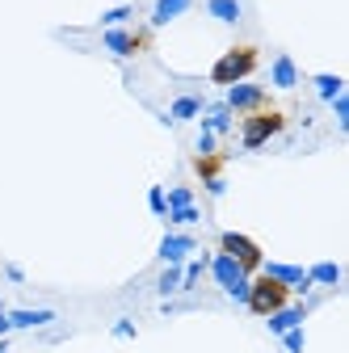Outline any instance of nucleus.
<instances>
[{
    "label": "nucleus",
    "mask_w": 349,
    "mask_h": 353,
    "mask_svg": "<svg viewBox=\"0 0 349 353\" xmlns=\"http://www.w3.org/2000/svg\"><path fill=\"white\" fill-rule=\"evenodd\" d=\"M261 63V47L257 42H236V47H228L219 59H215L210 68V84H219V88H232L240 80H248Z\"/></svg>",
    "instance_id": "1"
},
{
    "label": "nucleus",
    "mask_w": 349,
    "mask_h": 353,
    "mask_svg": "<svg viewBox=\"0 0 349 353\" xmlns=\"http://www.w3.org/2000/svg\"><path fill=\"white\" fill-rule=\"evenodd\" d=\"M290 126V118L278 110V105H266V110H252L240 118V148L244 152H257V148H266L274 135H282V130Z\"/></svg>",
    "instance_id": "2"
},
{
    "label": "nucleus",
    "mask_w": 349,
    "mask_h": 353,
    "mask_svg": "<svg viewBox=\"0 0 349 353\" xmlns=\"http://www.w3.org/2000/svg\"><path fill=\"white\" fill-rule=\"evenodd\" d=\"M295 299V290L286 286V282H278V278H270L266 270H261L257 278H248V299H244V307L252 316H274L278 307H286Z\"/></svg>",
    "instance_id": "3"
},
{
    "label": "nucleus",
    "mask_w": 349,
    "mask_h": 353,
    "mask_svg": "<svg viewBox=\"0 0 349 353\" xmlns=\"http://www.w3.org/2000/svg\"><path fill=\"white\" fill-rule=\"evenodd\" d=\"M106 51H114L118 59H135V55H148L152 51V30L148 26H110L101 34Z\"/></svg>",
    "instance_id": "4"
},
{
    "label": "nucleus",
    "mask_w": 349,
    "mask_h": 353,
    "mask_svg": "<svg viewBox=\"0 0 349 353\" xmlns=\"http://www.w3.org/2000/svg\"><path fill=\"white\" fill-rule=\"evenodd\" d=\"M219 252H223V256H232L248 278L261 270V265H266V252H261V244H257V240H248L244 232H223V236H219Z\"/></svg>",
    "instance_id": "5"
},
{
    "label": "nucleus",
    "mask_w": 349,
    "mask_h": 353,
    "mask_svg": "<svg viewBox=\"0 0 349 353\" xmlns=\"http://www.w3.org/2000/svg\"><path fill=\"white\" fill-rule=\"evenodd\" d=\"M210 274H215V282H219L236 303H244L248 299V274L240 270V265L232 261V256H223V252H215L210 256Z\"/></svg>",
    "instance_id": "6"
},
{
    "label": "nucleus",
    "mask_w": 349,
    "mask_h": 353,
    "mask_svg": "<svg viewBox=\"0 0 349 353\" xmlns=\"http://www.w3.org/2000/svg\"><path fill=\"white\" fill-rule=\"evenodd\" d=\"M232 114H252V110H266V105H274L270 101V93H266V88H257V84H248V80H240V84H232L228 88V101H223Z\"/></svg>",
    "instance_id": "7"
},
{
    "label": "nucleus",
    "mask_w": 349,
    "mask_h": 353,
    "mask_svg": "<svg viewBox=\"0 0 349 353\" xmlns=\"http://www.w3.org/2000/svg\"><path fill=\"white\" fill-rule=\"evenodd\" d=\"M223 164H228V156H223V152H206V156H198V160H194V172L206 181V190H210V194H223V176H219V172H223Z\"/></svg>",
    "instance_id": "8"
},
{
    "label": "nucleus",
    "mask_w": 349,
    "mask_h": 353,
    "mask_svg": "<svg viewBox=\"0 0 349 353\" xmlns=\"http://www.w3.org/2000/svg\"><path fill=\"white\" fill-rule=\"evenodd\" d=\"M190 252H194V236L168 232V236L160 240V261H164V265H181V261H186Z\"/></svg>",
    "instance_id": "9"
},
{
    "label": "nucleus",
    "mask_w": 349,
    "mask_h": 353,
    "mask_svg": "<svg viewBox=\"0 0 349 353\" xmlns=\"http://www.w3.org/2000/svg\"><path fill=\"white\" fill-rule=\"evenodd\" d=\"M270 320V332H286V328H295V324H303L308 320V303H286V307H278L274 316H266Z\"/></svg>",
    "instance_id": "10"
},
{
    "label": "nucleus",
    "mask_w": 349,
    "mask_h": 353,
    "mask_svg": "<svg viewBox=\"0 0 349 353\" xmlns=\"http://www.w3.org/2000/svg\"><path fill=\"white\" fill-rule=\"evenodd\" d=\"M236 122V114L219 101V105H202V130H210V135H228Z\"/></svg>",
    "instance_id": "11"
},
{
    "label": "nucleus",
    "mask_w": 349,
    "mask_h": 353,
    "mask_svg": "<svg viewBox=\"0 0 349 353\" xmlns=\"http://www.w3.org/2000/svg\"><path fill=\"white\" fill-rule=\"evenodd\" d=\"M190 9H194V0H156V9H152V30L168 26L172 17H181V13H190Z\"/></svg>",
    "instance_id": "12"
},
{
    "label": "nucleus",
    "mask_w": 349,
    "mask_h": 353,
    "mask_svg": "<svg viewBox=\"0 0 349 353\" xmlns=\"http://www.w3.org/2000/svg\"><path fill=\"white\" fill-rule=\"evenodd\" d=\"M206 13L215 21H223V26H240V17H244L240 0H206Z\"/></svg>",
    "instance_id": "13"
},
{
    "label": "nucleus",
    "mask_w": 349,
    "mask_h": 353,
    "mask_svg": "<svg viewBox=\"0 0 349 353\" xmlns=\"http://www.w3.org/2000/svg\"><path fill=\"white\" fill-rule=\"evenodd\" d=\"M202 105H206L202 97L186 93V97H177V101H172V110H168V114H172V122H190V118H198V114H202Z\"/></svg>",
    "instance_id": "14"
},
{
    "label": "nucleus",
    "mask_w": 349,
    "mask_h": 353,
    "mask_svg": "<svg viewBox=\"0 0 349 353\" xmlns=\"http://www.w3.org/2000/svg\"><path fill=\"white\" fill-rule=\"evenodd\" d=\"M274 84L278 88H295L299 84V68L290 63V55H278L274 59Z\"/></svg>",
    "instance_id": "15"
},
{
    "label": "nucleus",
    "mask_w": 349,
    "mask_h": 353,
    "mask_svg": "<svg viewBox=\"0 0 349 353\" xmlns=\"http://www.w3.org/2000/svg\"><path fill=\"white\" fill-rule=\"evenodd\" d=\"M5 316H9V328H38L55 320L51 312H5Z\"/></svg>",
    "instance_id": "16"
},
{
    "label": "nucleus",
    "mask_w": 349,
    "mask_h": 353,
    "mask_svg": "<svg viewBox=\"0 0 349 353\" xmlns=\"http://www.w3.org/2000/svg\"><path fill=\"white\" fill-rule=\"evenodd\" d=\"M308 282H324V286H337V282H341V265H332V261L316 265V270H308Z\"/></svg>",
    "instance_id": "17"
},
{
    "label": "nucleus",
    "mask_w": 349,
    "mask_h": 353,
    "mask_svg": "<svg viewBox=\"0 0 349 353\" xmlns=\"http://www.w3.org/2000/svg\"><path fill=\"white\" fill-rule=\"evenodd\" d=\"M316 93H320L324 101H332V97L345 93V80H341V76H316Z\"/></svg>",
    "instance_id": "18"
},
{
    "label": "nucleus",
    "mask_w": 349,
    "mask_h": 353,
    "mask_svg": "<svg viewBox=\"0 0 349 353\" xmlns=\"http://www.w3.org/2000/svg\"><path fill=\"white\" fill-rule=\"evenodd\" d=\"M181 282H186V274H181V265H168V270L160 274V282H156V290H160V294H172V290H177Z\"/></svg>",
    "instance_id": "19"
},
{
    "label": "nucleus",
    "mask_w": 349,
    "mask_h": 353,
    "mask_svg": "<svg viewBox=\"0 0 349 353\" xmlns=\"http://www.w3.org/2000/svg\"><path fill=\"white\" fill-rule=\"evenodd\" d=\"M130 13H135V9H130V5H118V9H110V13H101V26L110 30V26H122Z\"/></svg>",
    "instance_id": "20"
},
{
    "label": "nucleus",
    "mask_w": 349,
    "mask_h": 353,
    "mask_svg": "<svg viewBox=\"0 0 349 353\" xmlns=\"http://www.w3.org/2000/svg\"><path fill=\"white\" fill-rule=\"evenodd\" d=\"M282 345H286L290 353H303V328H299V324L286 328V332H282Z\"/></svg>",
    "instance_id": "21"
},
{
    "label": "nucleus",
    "mask_w": 349,
    "mask_h": 353,
    "mask_svg": "<svg viewBox=\"0 0 349 353\" xmlns=\"http://www.w3.org/2000/svg\"><path fill=\"white\" fill-rule=\"evenodd\" d=\"M164 202H168V210H181V206H194V202H190V190H172V194H164Z\"/></svg>",
    "instance_id": "22"
},
{
    "label": "nucleus",
    "mask_w": 349,
    "mask_h": 353,
    "mask_svg": "<svg viewBox=\"0 0 349 353\" xmlns=\"http://www.w3.org/2000/svg\"><path fill=\"white\" fill-rule=\"evenodd\" d=\"M172 223H198V210L194 206H181V210H168Z\"/></svg>",
    "instance_id": "23"
},
{
    "label": "nucleus",
    "mask_w": 349,
    "mask_h": 353,
    "mask_svg": "<svg viewBox=\"0 0 349 353\" xmlns=\"http://www.w3.org/2000/svg\"><path fill=\"white\" fill-rule=\"evenodd\" d=\"M332 110H337L341 126H349V97H345V93H341V97H332Z\"/></svg>",
    "instance_id": "24"
},
{
    "label": "nucleus",
    "mask_w": 349,
    "mask_h": 353,
    "mask_svg": "<svg viewBox=\"0 0 349 353\" xmlns=\"http://www.w3.org/2000/svg\"><path fill=\"white\" fill-rule=\"evenodd\" d=\"M152 210H156V214H168V202H164V190H160V185L152 190Z\"/></svg>",
    "instance_id": "25"
},
{
    "label": "nucleus",
    "mask_w": 349,
    "mask_h": 353,
    "mask_svg": "<svg viewBox=\"0 0 349 353\" xmlns=\"http://www.w3.org/2000/svg\"><path fill=\"white\" fill-rule=\"evenodd\" d=\"M215 139H219V135H210V130H202V139H198V156L215 152Z\"/></svg>",
    "instance_id": "26"
}]
</instances>
